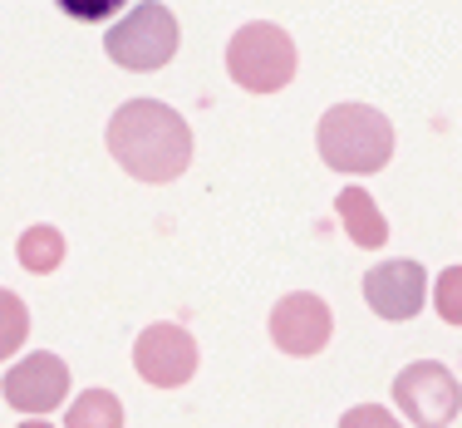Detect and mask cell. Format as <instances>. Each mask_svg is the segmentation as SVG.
I'll return each instance as SVG.
<instances>
[{"instance_id":"5bb4252c","label":"cell","mask_w":462,"mask_h":428,"mask_svg":"<svg viewBox=\"0 0 462 428\" xmlns=\"http://www.w3.org/2000/svg\"><path fill=\"white\" fill-rule=\"evenodd\" d=\"M433 311L448 325H462V266H448L433 285Z\"/></svg>"},{"instance_id":"8fae6325","label":"cell","mask_w":462,"mask_h":428,"mask_svg":"<svg viewBox=\"0 0 462 428\" xmlns=\"http://www.w3.org/2000/svg\"><path fill=\"white\" fill-rule=\"evenodd\" d=\"M15 256H20V266H25L30 276H50V271L64 261V232H60V227L35 222L25 237H20Z\"/></svg>"},{"instance_id":"52a82bcc","label":"cell","mask_w":462,"mask_h":428,"mask_svg":"<svg viewBox=\"0 0 462 428\" xmlns=\"http://www.w3.org/2000/svg\"><path fill=\"white\" fill-rule=\"evenodd\" d=\"M134 369L152 389H178L197 375V340L182 325H148L134 345Z\"/></svg>"},{"instance_id":"3957f363","label":"cell","mask_w":462,"mask_h":428,"mask_svg":"<svg viewBox=\"0 0 462 428\" xmlns=\"http://www.w3.org/2000/svg\"><path fill=\"white\" fill-rule=\"evenodd\" d=\"M226 74L246 94H276L295 79V40L271 20H251L226 45Z\"/></svg>"},{"instance_id":"ba28073f","label":"cell","mask_w":462,"mask_h":428,"mask_svg":"<svg viewBox=\"0 0 462 428\" xmlns=\"http://www.w3.org/2000/svg\"><path fill=\"white\" fill-rule=\"evenodd\" d=\"M0 394H5V404L15 414L40 419V414H50L64 404V394H69V369H64L60 355L35 349V355H25L5 379H0Z\"/></svg>"},{"instance_id":"30bf717a","label":"cell","mask_w":462,"mask_h":428,"mask_svg":"<svg viewBox=\"0 0 462 428\" xmlns=\"http://www.w3.org/2000/svg\"><path fill=\"white\" fill-rule=\"evenodd\" d=\"M335 212H339V227H345V237L355 241V247L379 251L383 241H389V222H383V212L374 207V197L365 188H355V182L335 197Z\"/></svg>"},{"instance_id":"5b68a950","label":"cell","mask_w":462,"mask_h":428,"mask_svg":"<svg viewBox=\"0 0 462 428\" xmlns=\"http://www.w3.org/2000/svg\"><path fill=\"white\" fill-rule=\"evenodd\" d=\"M393 404H399L403 419H413L418 428H448L462 409V389L433 359H418L399 379H393Z\"/></svg>"},{"instance_id":"8992f818","label":"cell","mask_w":462,"mask_h":428,"mask_svg":"<svg viewBox=\"0 0 462 428\" xmlns=\"http://www.w3.org/2000/svg\"><path fill=\"white\" fill-rule=\"evenodd\" d=\"M329 330H335V315L315 291H291L271 311V340H276L281 355H295V359L320 355L329 345Z\"/></svg>"},{"instance_id":"9a60e30c","label":"cell","mask_w":462,"mask_h":428,"mask_svg":"<svg viewBox=\"0 0 462 428\" xmlns=\"http://www.w3.org/2000/svg\"><path fill=\"white\" fill-rule=\"evenodd\" d=\"M69 20H114L128 0H54Z\"/></svg>"},{"instance_id":"7a4b0ae2","label":"cell","mask_w":462,"mask_h":428,"mask_svg":"<svg viewBox=\"0 0 462 428\" xmlns=\"http://www.w3.org/2000/svg\"><path fill=\"white\" fill-rule=\"evenodd\" d=\"M315 143L335 172L369 178L393 158V124L374 104H335L315 128Z\"/></svg>"},{"instance_id":"6da1fadb","label":"cell","mask_w":462,"mask_h":428,"mask_svg":"<svg viewBox=\"0 0 462 428\" xmlns=\"http://www.w3.org/2000/svg\"><path fill=\"white\" fill-rule=\"evenodd\" d=\"M114 163L138 182H178L192 168V124L162 98H128L104 128Z\"/></svg>"},{"instance_id":"2e32d148","label":"cell","mask_w":462,"mask_h":428,"mask_svg":"<svg viewBox=\"0 0 462 428\" xmlns=\"http://www.w3.org/2000/svg\"><path fill=\"white\" fill-rule=\"evenodd\" d=\"M339 428H403V423L389 409H379V404H359V409H349L339 419Z\"/></svg>"},{"instance_id":"4fadbf2b","label":"cell","mask_w":462,"mask_h":428,"mask_svg":"<svg viewBox=\"0 0 462 428\" xmlns=\"http://www.w3.org/2000/svg\"><path fill=\"white\" fill-rule=\"evenodd\" d=\"M25 335H30V311H25V301H20L15 291H5L0 285V359H10L20 345H25Z\"/></svg>"},{"instance_id":"e0dca14e","label":"cell","mask_w":462,"mask_h":428,"mask_svg":"<svg viewBox=\"0 0 462 428\" xmlns=\"http://www.w3.org/2000/svg\"><path fill=\"white\" fill-rule=\"evenodd\" d=\"M20 428H50L45 419H30V423H20Z\"/></svg>"},{"instance_id":"277c9868","label":"cell","mask_w":462,"mask_h":428,"mask_svg":"<svg viewBox=\"0 0 462 428\" xmlns=\"http://www.w3.org/2000/svg\"><path fill=\"white\" fill-rule=\"evenodd\" d=\"M178 20H172L168 5H158V0H148V5H134L118 25H108L104 35V50L114 64H124V70L134 74H152L162 70V64L178 54Z\"/></svg>"},{"instance_id":"9c48e42d","label":"cell","mask_w":462,"mask_h":428,"mask_svg":"<svg viewBox=\"0 0 462 428\" xmlns=\"http://www.w3.org/2000/svg\"><path fill=\"white\" fill-rule=\"evenodd\" d=\"M428 295V271L418 261H379L365 276V301L383 321H413Z\"/></svg>"},{"instance_id":"7c38bea8","label":"cell","mask_w":462,"mask_h":428,"mask_svg":"<svg viewBox=\"0 0 462 428\" xmlns=\"http://www.w3.org/2000/svg\"><path fill=\"white\" fill-rule=\"evenodd\" d=\"M64 428H124V404L108 389H84L64 414Z\"/></svg>"}]
</instances>
